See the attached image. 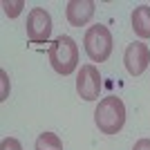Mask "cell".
<instances>
[{
  "label": "cell",
  "instance_id": "cell-6",
  "mask_svg": "<svg viewBox=\"0 0 150 150\" xmlns=\"http://www.w3.org/2000/svg\"><path fill=\"white\" fill-rule=\"evenodd\" d=\"M123 63L130 76H141L150 65V50L144 43H130L123 52Z\"/></svg>",
  "mask_w": 150,
  "mask_h": 150
},
{
  "label": "cell",
  "instance_id": "cell-12",
  "mask_svg": "<svg viewBox=\"0 0 150 150\" xmlns=\"http://www.w3.org/2000/svg\"><path fill=\"white\" fill-rule=\"evenodd\" d=\"M0 79H2V94H0V101H5L7 99V90H9V81H7V72L5 69L0 72Z\"/></svg>",
  "mask_w": 150,
  "mask_h": 150
},
{
  "label": "cell",
  "instance_id": "cell-2",
  "mask_svg": "<svg viewBox=\"0 0 150 150\" xmlns=\"http://www.w3.org/2000/svg\"><path fill=\"white\" fill-rule=\"evenodd\" d=\"M94 123L103 134H117L125 125V105L119 96H105L94 110Z\"/></svg>",
  "mask_w": 150,
  "mask_h": 150
},
{
  "label": "cell",
  "instance_id": "cell-8",
  "mask_svg": "<svg viewBox=\"0 0 150 150\" xmlns=\"http://www.w3.org/2000/svg\"><path fill=\"white\" fill-rule=\"evenodd\" d=\"M132 29L139 38H150V7L139 5L132 11Z\"/></svg>",
  "mask_w": 150,
  "mask_h": 150
},
{
  "label": "cell",
  "instance_id": "cell-10",
  "mask_svg": "<svg viewBox=\"0 0 150 150\" xmlns=\"http://www.w3.org/2000/svg\"><path fill=\"white\" fill-rule=\"evenodd\" d=\"M23 7H25V0H16V2H9V0H5V2H2V9H5V13L9 16V18H16V16H20Z\"/></svg>",
  "mask_w": 150,
  "mask_h": 150
},
{
  "label": "cell",
  "instance_id": "cell-1",
  "mask_svg": "<svg viewBox=\"0 0 150 150\" xmlns=\"http://www.w3.org/2000/svg\"><path fill=\"white\" fill-rule=\"evenodd\" d=\"M47 58H50L54 72H58L61 76L74 74L79 67V45L74 43V38L67 34H61L58 38H54L47 50Z\"/></svg>",
  "mask_w": 150,
  "mask_h": 150
},
{
  "label": "cell",
  "instance_id": "cell-7",
  "mask_svg": "<svg viewBox=\"0 0 150 150\" xmlns=\"http://www.w3.org/2000/svg\"><path fill=\"white\" fill-rule=\"evenodd\" d=\"M94 0H69L65 7V16L72 27H85L94 16Z\"/></svg>",
  "mask_w": 150,
  "mask_h": 150
},
{
  "label": "cell",
  "instance_id": "cell-3",
  "mask_svg": "<svg viewBox=\"0 0 150 150\" xmlns=\"http://www.w3.org/2000/svg\"><path fill=\"white\" fill-rule=\"evenodd\" d=\"M83 45L94 63H105L112 54V34L105 25H94L85 31Z\"/></svg>",
  "mask_w": 150,
  "mask_h": 150
},
{
  "label": "cell",
  "instance_id": "cell-11",
  "mask_svg": "<svg viewBox=\"0 0 150 150\" xmlns=\"http://www.w3.org/2000/svg\"><path fill=\"white\" fill-rule=\"evenodd\" d=\"M0 150H23V146H20L18 139L5 137V139H2V144H0Z\"/></svg>",
  "mask_w": 150,
  "mask_h": 150
},
{
  "label": "cell",
  "instance_id": "cell-13",
  "mask_svg": "<svg viewBox=\"0 0 150 150\" xmlns=\"http://www.w3.org/2000/svg\"><path fill=\"white\" fill-rule=\"evenodd\" d=\"M132 150H150V139H139Z\"/></svg>",
  "mask_w": 150,
  "mask_h": 150
},
{
  "label": "cell",
  "instance_id": "cell-4",
  "mask_svg": "<svg viewBox=\"0 0 150 150\" xmlns=\"http://www.w3.org/2000/svg\"><path fill=\"white\" fill-rule=\"evenodd\" d=\"M27 38L29 43H47L52 36V16L43 7H34L27 16Z\"/></svg>",
  "mask_w": 150,
  "mask_h": 150
},
{
  "label": "cell",
  "instance_id": "cell-5",
  "mask_svg": "<svg viewBox=\"0 0 150 150\" xmlns=\"http://www.w3.org/2000/svg\"><path fill=\"white\" fill-rule=\"evenodd\" d=\"M101 88H103V83H101V74L96 65H83L79 69V74H76V92L81 96L83 101H96L101 94Z\"/></svg>",
  "mask_w": 150,
  "mask_h": 150
},
{
  "label": "cell",
  "instance_id": "cell-9",
  "mask_svg": "<svg viewBox=\"0 0 150 150\" xmlns=\"http://www.w3.org/2000/svg\"><path fill=\"white\" fill-rule=\"evenodd\" d=\"M34 148L36 150H63V141L56 132H43V134H38Z\"/></svg>",
  "mask_w": 150,
  "mask_h": 150
}]
</instances>
